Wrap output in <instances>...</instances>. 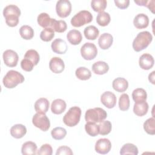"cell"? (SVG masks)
I'll return each mask as SVG.
<instances>
[{
    "label": "cell",
    "mask_w": 155,
    "mask_h": 155,
    "mask_svg": "<svg viewBox=\"0 0 155 155\" xmlns=\"http://www.w3.org/2000/svg\"><path fill=\"white\" fill-rule=\"evenodd\" d=\"M3 15L5 19L7 25L13 27H16L19 23V17L21 15L19 8L15 5H8L3 10Z\"/></svg>",
    "instance_id": "6da1fadb"
},
{
    "label": "cell",
    "mask_w": 155,
    "mask_h": 155,
    "mask_svg": "<svg viewBox=\"0 0 155 155\" xmlns=\"http://www.w3.org/2000/svg\"><path fill=\"white\" fill-rule=\"evenodd\" d=\"M153 40V36L150 32L143 31L137 34L133 42V48L139 52L146 48Z\"/></svg>",
    "instance_id": "7a4b0ae2"
},
{
    "label": "cell",
    "mask_w": 155,
    "mask_h": 155,
    "mask_svg": "<svg viewBox=\"0 0 155 155\" xmlns=\"http://www.w3.org/2000/svg\"><path fill=\"white\" fill-rule=\"evenodd\" d=\"M24 81V77L23 75L18 71L13 70L8 71L2 80L4 85L7 88H13Z\"/></svg>",
    "instance_id": "3957f363"
},
{
    "label": "cell",
    "mask_w": 155,
    "mask_h": 155,
    "mask_svg": "<svg viewBox=\"0 0 155 155\" xmlns=\"http://www.w3.org/2000/svg\"><path fill=\"white\" fill-rule=\"evenodd\" d=\"M81 116V110L79 107H71L63 117V122L68 127H74L79 122Z\"/></svg>",
    "instance_id": "277c9868"
},
{
    "label": "cell",
    "mask_w": 155,
    "mask_h": 155,
    "mask_svg": "<svg viewBox=\"0 0 155 155\" xmlns=\"http://www.w3.org/2000/svg\"><path fill=\"white\" fill-rule=\"evenodd\" d=\"M107 117V112L102 108L96 107L90 108L86 111L85 119L87 122H101Z\"/></svg>",
    "instance_id": "5b68a950"
},
{
    "label": "cell",
    "mask_w": 155,
    "mask_h": 155,
    "mask_svg": "<svg viewBox=\"0 0 155 155\" xmlns=\"http://www.w3.org/2000/svg\"><path fill=\"white\" fill-rule=\"evenodd\" d=\"M93 20L92 14L87 10H82L76 13L71 19V24L74 27H80Z\"/></svg>",
    "instance_id": "8992f818"
},
{
    "label": "cell",
    "mask_w": 155,
    "mask_h": 155,
    "mask_svg": "<svg viewBox=\"0 0 155 155\" xmlns=\"http://www.w3.org/2000/svg\"><path fill=\"white\" fill-rule=\"evenodd\" d=\"M32 123L36 127L43 131H47L50 127V122L45 114L36 113L32 118Z\"/></svg>",
    "instance_id": "52a82bcc"
},
{
    "label": "cell",
    "mask_w": 155,
    "mask_h": 155,
    "mask_svg": "<svg viewBox=\"0 0 155 155\" xmlns=\"http://www.w3.org/2000/svg\"><path fill=\"white\" fill-rule=\"evenodd\" d=\"M81 54L84 59L88 61L92 60L97 56V47L93 43L86 42L81 47Z\"/></svg>",
    "instance_id": "ba28073f"
},
{
    "label": "cell",
    "mask_w": 155,
    "mask_h": 155,
    "mask_svg": "<svg viewBox=\"0 0 155 155\" xmlns=\"http://www.w3.org/2000/svg\"><path fill=\"white\" fill-rule=\"evenodd\" d=\"M56 12L61 18H66L71 12V4L68 0H60L56 2Z\"/></svg>",
    "instance_id": "9c48e42d"
},
{
    "label": "cell",
    "mask_w": 155,
    "mask_h": 155,
    "mask_svg": "<svg viewBox=\"0 0 155 155\" xmlns=\"http://www.w3.org/2000/svg\"><path fill=\"white\" fill-rule=\"evenodd\" d=\"M3 60L4 64L10 67H14L17 65L19 59L17 53L12 50H7L3 53Z\"/></svg>",
    "instance_id": "30bf717a"
},
{
    "label": "cell",
    "mask_w": 155,
    "mask_h": 155,
    "mask_svg": "<svg viewBox=\"0 0 155 155\" xmlns=\"http://www.w3.org/2000/svg\"><path fill=\"white\" fill-rule=\"evenodd\" d=\"M111 148V143L109 139L106 138L99 139L95 144V151L99 154H105L109 153Z\"/></svg>",
    "instance_id": "8fae6325"
},
{
    "label": "cell",
    "mask_w": 155,
    "mask_h": 155,
    "mask_svg": "<svg viewBox=\"0 0 155 155\" xmlns=\"http://www.w3.org/2000/svg\"><path fill=\"white\" fill-rule=\"evenodd\" d=\"M116 96L111 91H105L101 96L102 104L108 108H112L116 104Z\"/></svg>",
    "instance_id": "7c38bea8"
},
{
    "label": "cell",
    "mask_w": 155,
    "mask_h": 155,
    "mask_svg": "<svg viewBox=\"0 0 155 155\" xmlns=\"http://www.w3.org/2000/svg\"><path fill=\"white\" fill-rule=\"evenodd\" d=\"M50 70L56 74L62 73L65 68V64L63 60L59 57L52 58L49 62Z\"/></svg>",
    "instance_id": "4fadbf2b"
},
{
    "label": "cell",
    "mask_w": 155,
    "mask_h": 155,
    "mask_svg": "<svg viewBox=\"0 0 155 155\" xmlns=\"http://www.w3.org/2000/svg\"><path fill=\"white\" fill-rule=\"evenodd\" d=\"M51 47L53 52L60 54L65 53L68 48L66 42L61 38L54 39L51 43Z\"/></svg>",
    "instance_id": "5bb4252c"
},
{
    "label": "cell",
    "mask_w": 155,
    "mask_h": 155,
    "mask_svg": "<svg viewBox=\"0 0 155 155\" xmlns=\"http://www.w3.org/2000/svg\"><path fill=\"white\" fill-rule=\"evenodd\" d=\"M154 64V60L153 57L148 53H144L139 58V64L140 67L143 70L151 69Z\"/></svg>",
    "instance_id": "9a60e30c"
},
{
    "label": "cell",
    "mask_w": 155,
    "mask_h": 155,
    "mask_svg": "<svg viewBox=\"0 0 155 155\" xmlns=\"http://www.w3.org/2000/svg\"><path fill=\"white\" fill-rule=\"evenodd\" d=\"M133 24L137 29H142L148 27L149 24V18L144 13L137 15L133 19Z\"/></svg>",
    "instance_id": "2e32d148"
},
{
    "label": "cell",
    "mask_w": 155,
    "mask_h": 155,
    "mask_svg": "<svg viewBox=\"0 0 155 155\" xmlns=\"http://www.w3.org/2000/svg\"><path fill=\"white\" fill-rule=\"evenodd\" d=\"M113 42V38L112 35L108 33H104L99 38L98 44L102 50H107L111 46Z\"/></svg>",
    "instance_id": "e0dca14e"
},
{
    "label": "cell",
    "mask_w": 155,
    "mask_h": 155,
    "mask_svg": "<svg viewBox=\"0 0 155 155\" xmlns=\"http://www.w3.org/2000/svg\"><path fill=\"white\" fill-rule=\"evenodd\" d=\"M50 103L47 99L41 97L38 99L35 103V110L38 113L45 114L49 108Z\"/></svg>",
    "instance_id": "ac0fdd59"
},
{
    "label": "cell",
    "mask_w": 155,
    "mask_h": 155,
    "mask_svg": "<svg viewBox=\"0 0 155 155\" xmlns=\"http://www.w3.org/2000/svg\"><path fill=\"white\" fill-rule=\"evenodd\" d=\"M148 110V104L146 101L135 102L133 107L134 113L138 116L145 115Z\"/></svg>",
    "instance_id": "d6986e66"
},
{
    "label": "cell",
    "mask_w": 155,
    "mask_h": 155,
    "mask_svg": "<svg viewBox=\"0 0 155 155\" xmlns=\"http://www.w3.org/2000/svg\"><path fill=\"white\" fill-rule=\"evenodd\" d=\"M67 104L64 100L61 99H56L51 103V112L55 114H60L65 110Z\"/></svg>",
    "instance_id": "ffe728a7"
},
{
    "label": "cell",
    "mask_w": 155,
    "mask_h": 155,
    "mask_svg": "<svg viewBox=\"0 0 155 155\" xmlns=\"http://www.w3.org/2000/svg\"><path fill=\"white\" fill-rule=\"evenodd\" d=\"M112 87L117 92H124L128 87V82L125 78L119 77L113 80Z\"/></svg>",
    "instance_id": "44dd1931"
},
{
    "label": "cell",
    "mask_w": 155,
    "mask_h": 155,
    "mask_svg": "<svg viewBox=\"0 0 155 155\" xmlns=\"http://www.w3.org/2000/svg\"><path fill=\"white\" fill-rule=\"evenodd\" d=\"M67 38L68 42L74 45H78L82 40L81 33L78 30H71L69 31L67 35Z\"/></svg>",
    "instance_id": "7402d4cb"
},
{
    "label": "cell",
    "mask_w": 155,
    "mask_h": 155,
    "mask_svg": "<svg viewBox=\"0 0 155 155\" xmlns=\"http://www.w3.org/2000/svg\"><path fill=\"white\" fill-rule=\"evenodd\" d=\"M27 133L26 127L22 124H15L10 128V134L16 139L22 138Z\"/></svg>",
    "instance_id": "603a6c76"
},
{
    "label": "cell",
    "mask_w": 155,
    "mask_h": 155,
    "mask_svg": "<svg viewBox=\"0 0 155 155\" xmlns=\"http://www.w3.org/2000/svg\"><path fill=\"white\" fill-rule=\"evenodd\" d=\"M109 66L107 63L104 61H97L92 65V70L96 74H104L108 72Z\"/></svg>",
    "instance_id": "cb8c5ba5"
},
{
    "label": "cell",
    "mask_w": 155,
    "mask_h": 155,
    "mask_svg": "<svg viewBox=\"0 0 155 155\" xmlns=\"http://www.w3.org/2000/svg\"><path fill=\"white\" fill-rule=\"evenodd\" d=\"M37 145L31 141H28L22 144L21 153L24 155H35L36 154Z\"/></svg>",
    "instance_id": "d4e9b609"
},
{
    "label": "cell",
    "mask_w": 155,
    "mask_h": 155,
    "mask_svg": "<svg viewBox=\"0 0 155 155\" xmlns=\"http://www.w3.org/2000/svg\"><path fill=\"white\" fill-rule=\"evenodd\" d=\"M85 37L89 40H95L99 34V31L94 25H89L85 28L84 31Z\"/></svg>",
    "instance_id": "484cf974"
},
{
    "label": "cell",
    "mask_w": 155,
    "mask_h": 155,
    "mask_svg": "<svg viewBox=\"0 0 155 155\" xmlns=\"http://www.w3.org/2000/svg\"><path fill=\"white\" fill-rule=\"evenodd\" d=\"M50 28H51L54 31L58 33H63L67 28V25L65 21L63 20H56L52 18Z\"/></svg>",
    "instance_id": "4316f807"
},
{
    "label": "cell",
    "mask_w": 155,
    "mask_h": 155,
    "mask_svg": "<svg viewBox=\"0 0 155 155\" xmlns=\"http://www.w3.org/2000/svg\"><path fill=\"white\" fill-rule=\"evenodd\" d=\"M37 21L38 24L43 27V28H48L50 27L52 18L50 17V16L46 13H40L37 18Z\"/></svg>",
    "instance_id": "83f0119b"
},
{
    "label": "cell",
    "mask_w": 155,
    "mask_h": 155,
    "mask_svg": "<svg viewBox=\"0 0 155 155\" xmlns=\"http://www.w3.org/2000/svg\"><path fill=\"white\" fill-rule=\"evenodd\" d=\"M120 154L121 155H125V154L137 155L138 154V148L135 145L131 143H127L124 144L122 146V147L120 148Z\"/></svg>",
    "instance_id": "f1b7e54d"
},
{
    "label": "cell",
    "mask_w": 155,
    "mask_h": 155,
    "mask_svg": "<svg viewBox=\"0 0 155 155\" xmlns=\"http://www.w3.org/2000/svg\"><path fill=\"white\" fill-rule=\"evenodd\" d=\"M75 74L79 79L86 81L91 78V73L88 68L84 67H80L76 69Z\"/></svg>",
    "instance_id": "f546056e"
},
{
    "label": "cell",
    "mask_w": 155,
    "mask_h": 155,
    "mask_svg": "<svg viewBox=\"0 0 155 155\" xmlns=\"http://www.w3.org/2000/svg\"><path fill=\"white\" fill-rule=\"evenodd\" d=\"M19 34L23 39L25 40H30L34 36V31L30 26L24 25L20 28Z\"/></svg>",
    "instance_id": "4dcf8cb0"
},
{
    "label": "cell",
    "mask_w": 155,
    "mask_h": 155,
    "mask_svg": "<svg viewBox=\"0 0 155 155\" xmlns=\"http://www.w3.org/2000/svg\"><path fill=\"white\" fill-rule=\"evenodd\" d=\"M132 97L134 102L146 101L147 94L143 88H138L133 90L132 93Z\"/></svg>",
    "instance_id": "1f68e13d"
},
{
    "label": "cell",
    "mask_w": 155,
    "mask_h": 155,
    "mask_svg": "<svg viewBox=\"0 0 155 155\" xmlns=\"http://www.w3.org/2000/svg\"><path fill=\"white\" fill-rule=\"evenodd\" d=\"M111 18L108 13L102 12L98 13L96 17V22L97 23L102 27H105L108 25L110 22Z\"/></svg>",
    "instance_id": "d6a6232c"
},
{
    "label": "cell",
    "mask_w": 155,
    "mask_h": 155,
    "mask_svg": "<svg viewBox=\"0 0 155 155\" xmlns=\"http://www.w3.org/2000/svg\"><path fill=\"white\" fill-rule=\"evenodd\" d=\"M85 130L87 133L90 136L95 137L99 134V125L94 122H87L85 125Z\"/></svg>",
    "instance_id": "836d02e7"
},
{
    "label": "cell",
    "mask_w": 155,
    "mask_h": 155,
    "mask_svg": "<svg viewBox=\"0 0 155 155\" xmlns=\"http://www.w3.org/2000/svg\"><path fill=\"white\" fill-rule=\"evenodd\" d=\"M107 2L105 0H93L91 2V6L93 10L96 12H102L107 7Z\"/></svg>",
    "instance_id": "e575fe53"
},
{
    "label": "cell",
    "mask_w": 155,
    "mask_h": 155,
    "mask_svg": "<svg viewBox=\"0 0 155 155\" xmlns=\"http://www.w3.org/2000/svg\"><path fill=\"white\" fill-rule=\"evenodd\" d=\"M143 129L148 134L154 135L155 134V119L154 117H150L146 120L143 124Z\"/></svg>",
    "instance_id": "d590c367"
},
{
    "label": "cell",
    "mask_w": 155,
    "mask_h": 155,
    "mask_svg": "<svg viewBox=\"0 0 155 155\" xmlns=\"http://www.w3.org/2000/svg\"><path fill=\"white\" fill-rule=\"evenodd\" d=\"M54 36V31L50 27L45 28L40 33V38L45 42H49Z\"/></svg>",
    "instance_id": "8d00e7d4"
},
{
    "label": "cell",
    "mask_w": 155,
    "mask_h": 155,
    "mask_svg": "<svg viewBox=\"0 0 155 155\" xmlns=\"http://www.w3.org/2000/svg\"><path fill=\"white\" fill-rule=\"evenodd\" d=\"M67 134V131L65 128L58 127L53 128L51 131V135L52 137L55 140L63 139Z\"/></svg>",
    "instance_id": "74e56055"
},
{
    "label": "cell",
    "mask_w": 155,
    "mask_h": 155,
    "mask_svg": "<svg viewBox=\"0 0 155 155\" xmlns=\"http://www.w3.org/2000/svg\"><path fill=\"white\" fill-rule=\"evenodd\" d=\"M119 107L121 111H127L130 108L129 96L124 93L120 95L119 100Z\"/></svg>",
    "instance_id": "f35d334b"
},
{
    "label": "cell",
    "mask_w": 155,
    "mask_h": 155,
    "mask_svg": "<svg viewBox=\"0 0 155 155\" xmlns=\"http://www.w3.org/2000/svg\"><path fill=\"white\" fill-rule=\"evenodd\" d=\"M99 134L102 136L108 134L112 128L111 123L109 120H103L99 124Z\"/></svg>",
    "instance_id": "ab89813d"
},
{
    "label": "cell",
    "mask_w": 155,
    "mask_h": 155,
    "mask_svg": "<svg viewBox=\"0 0 155 155\" xmlns=\"http://www.w3.org/2000/svg\"><path fill=\"white\" fill-rule=\"evenodd\" d=\"M24 58H27L30 60L35 65H36L40 60L39 53L37 51L33 49L28 50L26 51L24 55Z\"/></svg>",
    "instance_id": "60d3db41"
},
{
    "label": "cell",
    "mask_w": 155,
    "mask_h": 155,
    "mask_svg": "<svg viewBox=\"0 0 155 155\" xmlns=\"http://www.w3.org/2000/svg\"><path fill=\"white\" fill-rule=\"evenodd\" d=\"M52 153L53 149L51 146L50 144L45 143L40 147L37 154L39 155H51Z\"/></svg>",
    "instance_id": "b9f144b4"
},
{
    "label": "cell",
    "mask_w": 155,
    "mask_h": 155,
    "mask_svg": "<svg viewBox=\"0 0 155 155\" xmlns=\"http://www.w3.org/2000/svg\"><path fill=\"white\" fill-rule=\"evenodd\" d=\"M34 66V64L27 58H24L21 62V67L22 69L25 71H31Z\"/></svg>",
    "instance_id": "7bdbcfd3"
},
{
    "label": "cell",
    "mask_w": 155,
    "mask_h": 155,
    "mask_svg": "<svg viewBox=\"0 0 155 155\" xmlns=\"http://www.w3.org/2000/svg\"><path fill=\"white\" fill-rule=\"evenodd\" d=\"M56 155H73V153L71 149L67 146L59 147L56 152Z\"/></svg>",
    "instance_id": "ee69618b"
},
{
    "label": "cell",
    "mask_w": 155,
    "mask_h": 155,
    "mask_svg": "<svg viewBox=\"0 0 155 155\" xmlns=\"http://www.w3.org/2000/svg\"><path fill=\"white\" fill-rule=\"evenodd\" d=\"M114 2L116 5L120 9L127 8L130 4L129 0H114Z\"/></svg>",
    "instance_id": "f6af8a7d"
},
{
    "label": "cell",
    "mask_w": 155,
    "mask_h": 155,
    "mask_svg": "<svg viewBox=\"0 0 155 155\" xmlns=\"http://www.w3.org/2000/svg\"><path fill=\"white\" fill-rule=\"evenodd\" d=\"M154 1L152 0V1H148V3L147 4V6L150 10L151 11V12L153 13H154Z\"/></svg>",
    "instance_id": "bcb514c9"
},
{
    "label": "cell",
    "mask_w": 155,
    "mask_h": 155,
    "mask_svg": "<svg viewBox=\"0 0 155 155\" xmlns=\"http://www.w3.org/2000/svg\"><path fill=\"white\" fill-rule=\"evenodd\" d=\"M148 1L147 0H134V2L140 6H147Z\"/></svg>",
    "instance_id": "7dc6e473"
},
{
    "label": "cell",
    "mask_w": 155,
    "mask_h": 155,
    "mask_svg": "<svg viewBox=\"0 0 155 155\" xmlns=\"http://www.w3.org/2000/svg\"><path fill=\"white\" fill-rule=\"evenodd\" d=\"M154 73L155 71H153L148 76V80L153 84H154Z\"/></svg>",
    "instance_id": "c3c4849f"
}]
</instances>
